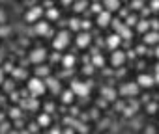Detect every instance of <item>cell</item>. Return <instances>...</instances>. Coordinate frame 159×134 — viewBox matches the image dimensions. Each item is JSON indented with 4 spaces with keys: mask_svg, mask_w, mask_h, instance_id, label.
<instances>
[{
    "mask_svg": "<svg viewBox=\"0 0 159 134\" xmlns=\"http://www.w3.org/2000/svg\"><path fill=\"white\" fill-rule=\"evenodd\" d=\"M47 90V84H45V78H39V77H34L28 80V91L34 95V97H39L43 95Z\"/></svg>",
    "mask_w": 159,
    "mask_h": 134,
    "instance_id": "6da1fadb",
    "label": "cell"
},
{
    "mask_svg": "<svg viewBox=\"0 0 159 134\" xmlns=\"http://www.w3.org/2000/svg\"><path fill=\"white\" fill-rule=\"evenodd\" d=\"M69 39H71V32L69 30H60L56 34V37L52 39V47L56 50H64L67 45H69Z\"/></svg>",
    "mask_w": 159,
    "mask_h": 134,
    "instance_id": "7a4b0ae2",
    "label": "cell"
},
{
    "mask_svg": "<svg viewBox=\"0 0 159 134\" xmlns=\"http://www.w3.org/2000/svg\"><path fill=\"white\" fill-rule=\"evenodd\" d=\"M71 90L77 97H88V93H90V88L86 86V82H81V80H73Z\"/></svg>",
    "mask_w": 159,
    "mask_h": 134,
    "instance_id": "3957f363",
    "label": "cell"
},
{
    "mask_svg": "<svg viewBox=\"0 0 159 134\" xmlns=\"http://www.w3.org/2000/svg\"><path fill=\"white\" fill-rule=\"evenodd\" d=\"M45 60H47V50H45V48H34V50L30 52V61H32V63L39 65V63L45 61Z\"/></svg>",
    "mask_w": 159,
    "mask_h": 134,
    "instance_id": "277c9868",
    "label": "cell"
},
{
    "mask_svg": "<svg viewBox=\"0 0 159 134\" xmlns=\"http://www.w3.org/2000/svg\"><path fill=\"white\" fill-rule=\"evenodd\" d=\"M45 84H47V88H49V91H51V93H54V95L62 93V84H60V80H58V78L47 77V78H45Z\"/></svg>",
    "mask_w": 159,
    "mask_h": 134,
    "instance_id": "5b68a950",
    "label": "cell"
},
{
    "mask_svg": "<svg viewBox=\"0 0 159 134\" xmlns=\"http://www.w3.org/2000/svg\"><path fill=\"white\" fill-rule=\"evenodd\" d=\"M75 43H77V47L79 48H86V47H90V43H92V36L86 32H83V34H79L77 37H75Z\"/></svg>",
    "mask_w": 159,
    "mask_h": 134,
    "instance_id": "8992f818",
    "label": "cell"
},
{
    "mask_svg": "<svg viewBox=\"0 0 159 134\" xmlns=\"http://www.w3.org/2000/svg\"><path fill=\"white\" fill-rule=\"evenodd\" d=\"M139 82H127V84H124V88L120 90V93L122 95H131V97H135L137 93H139Z\"/></svg>",
    "mask_w": 159,
    "mask_h": 134,
    "instance_id": "52a82bcc",
    "label": "cell"
},
{
    "mask_svg": "<svg viewBox=\"0 0 159 134\" xmlns=\"http://www.w3.org/2000/svg\"><path fill=\"white\" fill-rule=\"evenodd\" d=\"M144 45H159V32L157 30H148L144 34Z\"/></svg>",
    "mask_w": 159,
    "mask_h": 134,
    "instance_id": "ba28073f",
    "label": "cell"
},
{
    "mask_svg": "<svg viewBox=\"0 0 159 134\" xmlns=\"http://www.w3.org/2000/svg\"><path fill=\"white\" fill-rule=\"evenodd\" d=\"M111 23H112V21H111V11H101V13H98V26H99V28H107Z\"/></svg>",
    "mask_w": 159,
    "mask_h": 134,
    "instance_id": "9c48e42d",
    "label": "cell"
},
{
    "mask_svg": "<svg viewBox=\"0 0 159 134\" xmlns=\"http://www.w3.org/2000/svg\"><path fill=\"white\" fill-rule=\"evenodd\" d=\"M124 61H125V54L116 48V50L112 52V56H111V63H112L114 67H120V65H124Z\"/></svg>",
    "mask_w": 159,
    "mask_h": 134,
    "instance_id": "30bf717a",
    "label": "cell"
},
{
    "mask_svg": "<svg viewBox=\"0 0 159 134\" xmlns=\"http://www.w3.org/2000/svg\"><path fill=\"white\" fill-rule=\"evenodd\" d=\"M137 82H139V86L140 88H152L153 84H155V78L153 77H150V75H139V78H137Z\"/></svg>",
    "mask_w": 159,
    "mask_h": 134,
    "instance_id": "8fae6325",
    "label": "cell"
},
{
    "mask_svg": "<svg viewBox=\"0 0 159 134\" xmlns=\"http://www.w3.org/2000/svg\"><path fill=\"white\" fill-rule=\"evenodd\" d=\"M120 43H122V36L120 34H112V36L107 37V47L112 48V50H116L120 47Z\"/></svg>",
    "mask_w": 159,
    "mask_h": 134,
    "instance_id": "7c38bea8",
    "label": "cell"
},
{
    "mask_svg": "<svg viewBox=\"0 0 159 134\" xmlns=\"http://www.w3.org/2000/svg\"><path fill=\"white\" fill-rule=\"evenodd\" d=\"M38 17H41V8H39V6L32 8V10L26 13V21H28V23H38Z\"/></svg>",
    "mask_w": 159,
    "mask_h": 134,
    "instance_id": "4fadbf2b",
    "label": "cell"
},
{
    "mask_svg": "<svg viewBox=\"0 0 159 134\" xmlns=\"http://www.w3.org/2000/svg\"><path fill=\"white\" fill-rule=\"evenodd\" d=\"M103 8H107V11H118L120 0H103Z\"/></svg>",
    "mask_w": 159,
    "mask_h": 134,
    "instance_id": "5bb4252c",
    "label": "cell"
},
{
    "mask_svg": "<svg viewBox=\"0 0 159 134\" xmlns=\"http://www.w3.org/2000/svg\"><path fill=\"white\" fill-rule=\"evenodd\" d=\"M36 77H39V78H47V77H51V69L47 65H38L36 67Z\"/></svg>",
    "mask_w": 159,
    "mask_h": 134,
    "instance_id": "9a60e30c",
    "label": "cell"
},
{
    "mask_svg": "<svg viewBox=\"0 0 159 134\" xmlns=\"http://www.w3.org/2000/svg\"><path fill=\"white\" fill-rule=\"evenodd\" d=\"M36 34H38V36H47V34H49V23L38 21V23H36Z\"/></svg>",
    "mask_w": 159,
    "mask_h": 134,
    "instance_id": "2e32d148",
    "label": "cell"
},
{
    "mask_svg": "<svg viewBox=\"0 0 159 134\" xmlns=\"http://www.w3.org/2000/svg\"><path fill=\"white\" fill-rule=\"evenodd\" d=\"M75 56L73 54H67V56H64L62 58V65H64V69H73V65H75Z\"/></svg>",
    "mask_w": 159,
    "mask_h": 134,
    "instance_id": "e0dca14e",
    "label": "cell"
},
{
    "mask_svg": "<svg viewBox=\"0 0 159 134\" xmlns=\"http://www.w3.org/2000/svg\"><path fill=\"white\" fill-rule=\"evenodd\" d=\"M21 106L23 108H28V110H36L38 108V101H36V97H32V99H25V101H21Z\"/></svg>",
    "mask_w": 159,
    "mask_h": 134,
    "instance_id": "ac0fdd59",
    "label": "cell"
},
{
    "mask_svg": "<svg viewBox=\"0 0 159 134\" xmlns=\"http://www.w3.org/2000/svg\"><path fill=\"white\" fill-rule=\"evenodd\" d=\"M77 95L73 93V90H67V91H62V103L64 104H69V103H73V99H75Z\"/></svg>",
    "mask_w": 159,
    "mask_h": 134,
    "instance_id": "d6986e66",
    "label": "cell"
},
{
    "mask_svg": "<svg viewBox=\"0 0 159 134\" xmlns=\"http://www.w3.org/2000/svg\"><path fill=\"white\" fill-rule=\"evenodd\" d=\"M67 23H69V30H73V32H77V30L83 28V21H79L77 17H71Z\"/></svg>",
    "mask_w": 159,
    "mask_h": 134,
    "instance_id": "ffe728a7",
    "label": "cell"
},
{
    "mask_svg": "<svg viewBox=\"0 0 159 134\" xmlns=\"http://www.w3.org/2000/svg\"><path fill=\"white\" fill-rule=\"evenodd\" d=\"M101 95H103L107 101H114V99H116V91L111 90V88H103V90H101Z\"/></svg>",
    "mask_w": 159,
    "mask_h": 134,
    "instance_id": "44dd1931",
    "label": "cell"
},
{
    "mask_svg": "<svg viewBox=\"0 0 159 134\" xmlns=\"http://www.w3.org/2000/svg\"><path fill=\"white\" fill-rule=\"evenodd\" d=\"M88 8V2L86 0H79V2H75V6H73V11L75 13H81V11H84Z\"/></svg>",
    "mask_w": 159,
    "mask_h": 134,
    "instance_id": "7402d4cb",
    "label": "cell"
},
{
    "mask_svg": "<svg viewBox=\"0 0 159 134\" xmlns=\"http://www.w3.org/2000/svg\"><path fill=\"white\" fill-rule=\"evenodd\" d=\"M49 123H51L49 114H41V115L38 117V125H39V127H49Z\"/></svg>",
    "mask_w": 159,
    "mask_h": 134,
    "instance_id": "603a6c76",
    "label": "cell"
},
{
    "mask_svg": "<svg viewBox=\"0 0 159 134\" xmlns=\"http://www.w3.org/2000/svg\"><path fill=\"white\" fill-rule=\"evenodd\" d=\"M137 28H139V32H142V34H146L152 26H150V21H139V24H137Z\"/></svg>",
    "mask_w": 159,
    "mask_h": 134,
    "instance_id": "cb8c5ba5",
    "label": "cell"
},
{
    "mask_svg": "<svg viewBox=\"0 0 159 134\" xmlns=\"http://www.w3.org/2000/svg\"><path fill=\"white\" fill-rule=\"evenodd\" d=\"M103 63H105L103 56H99V54H94V65H96V67H103Z\"/></svg>",
    "mask_w": 159,
    "mask_h": 134,
    "instance_id": "d4e9b609",
    "label": "cell"
},
{
    "mask_svg": "<svg viewBox=\"0 0 159 134\" xmlns=\"http://www.w3.org/2000/svg\"><path fill=\"white\" fill-rule=\"evenodd\" d=\"M10 117L11 119H19L21 117V108H11L10 110Z\"/></svg>",
    "mask_w": 159,
    "mask_h": 134,
    "instance_id": "484cf974",
    "label": "cell"
},
{
    "mask_svg": "<svg viewBox=\"0 0 159 134\" xmlns=\"http://www.w3.org/2000/svg\"><path fill=\"white\" fill-rule=\"evenodd\" d=\"M125 24H127V26H135V24H139V19H137L135 15H131V17L125 19Z\"/></svg>",
    "mask_w": 159,
    "mask_h": 134,
    "instance_id": "4316f807",
    "label": "cell"
},
{
    "mask_svg": "<svg viewBox=\"0 0 159 134\" xmlns=\"http://www.w3.org/2000/svg\"><path fill=\"white\" fill-rule=\"evenodd\" d=\"M60 17V13H58V10H49V19H58Z\"/></svg>",
    "mask_w": 159,
    "mask_h": 134,
    "instance_id": "83f0119b",
    "label": "cell"
},
{
    "mask_svg": "<svg viewBox=\"0 0 159 134\" xmlns=\"http://www.w3.org/2000/svg\"><path fill=\"white\" fill-rule=\"evenodd\" d=\"M94 67H96V65H84L83 73H84V75H92V73H94Z\"/></svg>",
    "mask_w": 159,
    "mask_h": 134,
    "instance_id": "f1b7e54d",
    "label": "cell"
},
{
    "mask_svg": "<svg viewBox=\"0 0 159 134\" xmlns=\"http://www.w3.org/2000/svg\"><path fill=\"white\" fill-rule=\"evenodd\" d=\"M150 8H152L153 11H159V0H152V4H150Z\"/></svg>",
    "mask_w": 159,
    "mask_h": 134,
    "instance_id": "f546056e",
    "label": "cell"
},
{
    "mask_svg": "<svg viewBox=\"0 0 159 134\" xmlns=\"http://www.w3.org/2000/svg\"><path fill=\"white\" fill-rule=\"evenodd\" d=\"M131 6H133V10H139V8L142 6V0H133V2H131Z\"/></svg>",
    "mask_w": 159,
    "mask_h": 134,
    "instance_id": "4dcf8cb0",
    "label": "cell"
},
{
    "mask_svg": "<svg viewBox=\"0 0 159 134\" xmlns=\"http://www.w3.org/2000/svg\"><path fill=\"white\" fill-rule=\"evenodd\" d=\"M92 11L94 13H101V4H94L92 6Z\"/></svg>",
    "mask_w": 159,
    "mask_h": 134,
    "instance_id": "1f68e13d",
    "label": "cell"
},
{
    "mask_svg": "<svg viewBox=\"0 0 159 134\" xmlns=\"http://www.w3.org/2000/svg\"><path fill=\"white\" fill-rule=\"evenodd\" d=\"M92 28V23L90 21H83V30H90Z\"/></svg>",
    "mask_w": 159,
    "mask_h": 134,
    "instance_id": "d6a6232c",
    "label": "cell"
},
{
    "mask_svg": "<svg viewBox=\"0 0 159 134\" xmlns=\"http://www.w3.org/2000/svg\"><path fill=\"white\" fill-rule=\"evenodd\" d=\"M45 110H47V114H51V112L54 110V104H52V103H47V104H45Z\"/></svg>",
    "mask_w": 159,
    "mask_h": 134,
    "instance_id": "836d02e7",
    "label": "cell"
},
{
    "mask_svg": "<svg viewBox=\"0 0 159 134\" xmlns=\"http://www.w3.org/2000/svg\"><path fill=\"white\" fill-rule=\"evenodd\" d=\"M150 26H152L153 30H159V21H155V19H153V21H150Z\"/></svg>",
    "mask_w": 159,
    "mask_h": 134,
    "instance_id": "e575fe53",
    "label": "cell"
},
{
    "mask_svg": "<svg viewBox=\"0 0 159 134\" xmlns=\"http://www.w3.org/2000/svg\"><path fill=\"white\" fill-rule=\"evenodd\" d=\"M144 134H155V128H153L152 125H148V127H146V130H144Z\"/></svg>",
    "mask_w": 159,
    "mask_h": 134,
    "instance_id": "d590c367",
    "label": "cell"
},
{
    "mask_svg": "<svg viewBox=\"0 0 159 134\" xmlns=\"http://www.w3.org/2000/svg\"><path fill=\"white\" fill-rule=\"evenodd\" d=\"M8 127H10L8 123H2V125H0V134H4V132L8 130Z\"/></svg>",
    "mask_w": 159,
    "mask_h": 134,
    "instance_id": "8d00e7d4",
    "label": "cell"
},
{
    "mask_svg": "<svg viewBox=\"0 0 159 134\" xmlns=\"http://www.w3.org/2000/svg\"><path fill=\"white\" fill-rule=\"evenodd\" d=\"M137 52H139V54H148V50H146V47H144V45H142V47H139V48H137Z\"/></svg>",
    "mask_w": 159,
    "mask_h": 134,
    "instance_id": "74e56055",
    "label": "cell"
},
{
    "mask_svg": "<svg viewBox=\"0 0 159 134\" xmlns=\"http://www.w3.org/2000/svg\"><path fill=\"white\" fill-rule=\"evenodd\" d=\"M155 110H157V106H155V104H148V114H153Z\"/></svg>",
    "mask_w": 159,
    "mask_h": 134,
    "instance_id": "f35d334b",
    "label": "cell"
},
{
    "mask_svg": "<svg viewBox=\"0 0 159 134\" xmlns=\"http://www.w3.org/2000/svg\"><path fill=\"white\" fill-rule=\"evenodd\" d=\"M62 134H75V130H73V128H71V127H69V128H66V130H64V132H62Z\"/></svg>",
    "mask_w": 159,
    "mask_h": 134,
    "instance_id": "ab89813d",
    "label": "cell"
},
{
    "mask_svg": "<svg viewBox=\"0 0 159 134\" xmlns=\"http://www.w3.org/2000/svg\"><path fill=\"white\" fill-rule=\"evenodd\" d=\"M0 84H4V69H0Z\"/></svg>",
    "mask_w": 159,
    "mask_h": 134,
    "instance_id": "60d3db41",
    "label": "cell"
},
{
    "mask_svg": "<svg viewBox=\"0 0 159 134\" xmlns=\"http://www.w3.org/2000/svg\"><path fill=\"white\" fill-rule=\"evenodd\" d=\"M4 88H6V91H11V90H13V82H11V84H6Z\"/></svg>",
    "mask_w": 159,
    "mask_h": 134,
    "instance_id": "b9f144b4",
    "label": "cell"
},
{
    "mask_svg": "<svg viewBox=\"0 0 159 134\" xmlns=\"http://www.w3.org/2000/svg\"><path fill=\"white\" fill-rule=\"evenodd\" d=\"M15 75H17V77H25V71H21V69H17V71H15Z\"/></svg>",
    "mask_w": 159,
    "mask_h": 134,
    "instance_id": "7bdbcfd3",
    "label": "cell"
},
{
    "mask_svg": "<svg viewBox=\"0 0 159 134\" xmlns=\"http://www.w3.org/2000/svg\"><path fill=\"white\" fill-rule=\"evenodd\" d=\"M51 134H62V130H60V128H52Z\"/></svg>",
    "mask_w": 159,
    "mask_h": 134,
    "instance_id": "ee69618b",
    "label": "cell"
},
{
    "mask_svg": "<svg viewBox=\"0 0 159 134\" xmlns=\"http://www.w3.org/2000/svg\"><path fill=\"white\" fill-rule=\"evenodd\" d=\"M52 61H60V54H54L52 56Z\"/></svg>",
    "mask_w": 159,
    "mask_h": 134,
    "instance_id": "f6af8a7d",
    "label": "cell"
},
{
    "mask_svg": "<svg viewBox=\"0 0 159 134\" xmlns=\"http://www.w3.org/2000/svg\"><path fill=\"white\" fill-rule=\"evenodd\" d=\"M71 2H73V0H62V4H64V6H67V4H71Z\"/></svg>",
    "mask_w": 159,
    "mask_h": 134,
    "instance_id": "bcb514c9",
    "label": "cell"
},
{
    "mask_svg": "<svg viewBox=\"0 0 159 134\" xmlns=\"http://www.w3.org/2000/svg\"><path fill=\"white\" fill-rule=\"evenodd\" d=\"M153 54H155V58H159V45L155 47V52H153Z\"/></svg>",
    "mask_w": 159,
    "mask_h": 134,
    "instance_id": "7dc6e473",
    "label": "cell"
},
{
    "mask_svg": "<svg viewBox=\"0 0 159 134\" xmlns=\"http://www.w3.org/2000/svg\"><path fill=\"white\" fill-rule=\"evenodd\" d=\"M155 71H157V73H159V63H157V65H155Z\"/></svg>",
    "mask_w": 159,
    "mask_h": 134,
    "instance_id": "c3c4849f",
    "label": "cell"
},
{
    "mask_svg": "<svg viewBox=\"0 0 159 134\" xmlns=\"http://www.w3.org/2000/svg\"><path fill=\"white\" fill-rule=\"evenodd\" d=\"M155 82H159V73H157V77H155Z\"/></svg>",
    "mask_w": 159,
    "mask_h": 134,
    "instance_id": "681fc988",
    "label": "cell"
}]
</instances>
